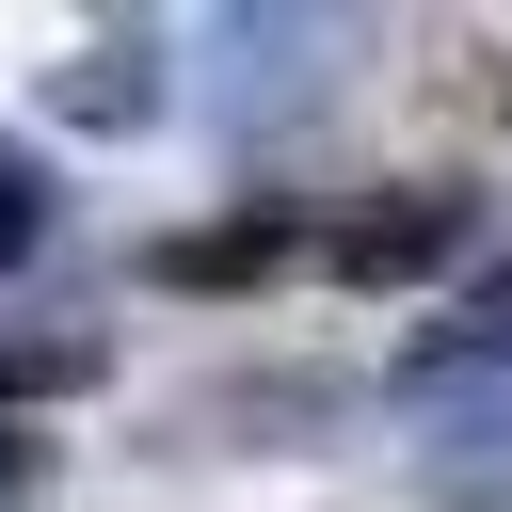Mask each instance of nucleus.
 <instances>
[{
  "label": "nucleus",
  "instance_id": "39448f33",
  "mask_svg": "<svg viewBox=\"0 0 512 512\" xmlns=\"http://www.w3.org/2000/svg\"><path fill=\"white\" fill-rule=\"evenodd\" d=\"M304 240H320V224H288V208H240V224H176L144 272H160V288H256V272H288Z\"/></svg>",
  "mask_w": 512,
  "mask_h": 512
},
{
  "label": "nucleus",
  "instance_id": "f257e3e1",
  "mask_svg": "<svg viewBox=\"0 0 512 512\" xmlns=\"http://www.w3.org/2000/svg\"><path fill=\"white\" fill-rule=\"evenodd\" d=\"M336 64H352L336 16H208V128L288 144L304 112H336Z\"/></svg>",
  "mask_w": 512,
  "mask_h": 512
},
{
  "label": "nucleus",
  "instance_id": "7ed1b4c3",
  "mask_svg": "<svg viewBox=\"0 0 512 512\" xmlns=\"http://www.w3.org/2000/svg\"><path fill=\"white\" fill-rule=\"evenodd\" d=\"M48 112H64V128H96V144L160 128V112H176V64H160V32H80V48L48 64Z\"/></svg>",
  "mask_w": 512,
  "mask_h": 512
},
{
  "label": "nucleus",
  "instance_id": "0eeeda50",
  "mask_svg": "<svg viewBox=\"0 0 512 512\" xmlns=\"http://www.w3.org/2000/svg\"><path fill=\"white\" fill-rule=\"evenodd\" d=\"M48 224H64V208H48V160H32V144H0V272H32V256H48Z\"/></svg>",
  "mask_w": 512,
  "mask_h": 512
},
{
  "label": "nucleus",
  "instance_id": "f03ea898",
  "mask_svg": "<svg viewBox=\"0 0 512 512\" xmlns=\"http://www.w3.org/2000/svg\"><path fill=\"white\" fill-rule=\"evenodd\" d=\"M336 288H416V272H448L464 256V192H432V176H400V192H368V208H336L320 240H304Z\"/></svg>",
  "mask_w": 512,
  "mask_h": 512
},
{
  "label": "nucleus",
  "instance_id": "423d86ee",
  "mask_svg": "<svg viewBox=\"0 0 512 512\" xmlns=\"http://www.w3.org/2000/svg\"><path fill=\"white\" fill-rule=\"evenodd\" d=\"M496 368H512V272H480V288L400 352V400H448V384H496Z\"/></svg>",
  "mask_w": 512,
  "mask_h": 512
},
{
  "label": "nucleus",
  "instance_id": "20e7f679",
  "mask_svg": "<svg viewBox=\"0 0 512 512\" xmlns=\"http://www.w3.org/2000/svg\"><path fill=\"white\" fill-rule=\"evenodd\" d=\"M400 416L432 432V480L464 512H512V368L496 384H448V400H400Z\"/></svg>",
  "mask_w": 512,
  "mask_h": 512
},
{
  "label": "nucleus",
  "instance_id": "6e6552de",
  "mask_svg": "<svg viewBox=\"0 0 512 512\" xmlns=\"http://www.w3.org/2000/svg\"><path fill=\"white\" fill-rule=\"evenodd\" d=\"M32 496H48V448H32L16 416H0V512H32Z\"/></svg>",
  "mask_w": 512,
  "mask_h": 512
}]
</instances>
